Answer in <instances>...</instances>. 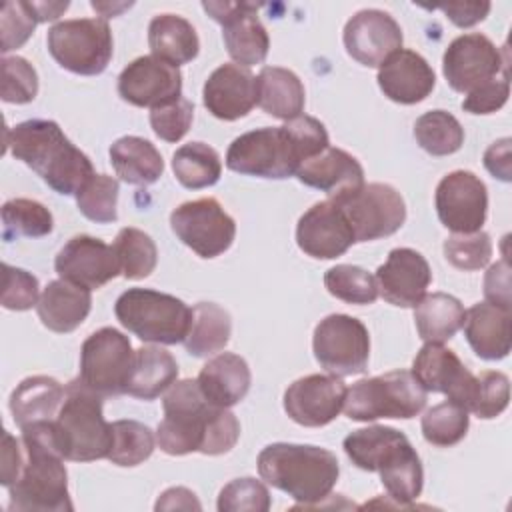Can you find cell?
I'll return each mask as SVG.
<instances>
[{"label":"cell","instance_id":"1","mask_svg":"<svg viewBox=\"0 0 512 512\" xmlns=\"http://www.w3.org/2000/svg\"><path fill=\"white\" fill-rule=\"evenodd\" d=\"M162 408L164 418L156 428V444L170 456L226 454L240 438L238 418L228 408L210 404L196 380L174 382L162 398Z\"/></svg>","mask_w":512,"mask_h":512},{"label":"cell","instance_id":"2","mask_svg":"<svg viewBox=\"0 0 512 512\" xmlns=\"http://www.w3.org/2000/svg\"><path fill=\"white\" fill-rule=\"evenodd\" d=\"M328 142L324 124L300 114L284 126H266L234 138L226 152V166L238 174L282 180L326 150Z\"/></svg>","mask_w":512,"mask_h":512},{"label":"cell","instance_id":"3","mask_svg":"<svg viewBox=\"0 0 512 512\" xmlns=\"http://www.w3.org/2000/svg\"><path fill=\"white\" fill-rule=\"evenodd\" d=\"M4 148L62 196H76L96 174L90 158L64 136L54 120L32 118L6 128Z\"/></svg>","mask_w":512,"mask_h":512},{"label":"cell","instance_id":"4","mask_svg":"<svg viewBox=\"0 0 512 512\" xmlns=\"http://www.w3.org/2000/svg\"><path fill=\"white\" fill-rule=\"evenodd\" d=\"M342 446L356 468L380 474L394 508H410L420 496L424 470L404 432L392 426H368L350 432Z\"/></svg>","mask_w":512,"mask_h":512},{"label":"cell","instance_id":"5","mask_svg":"<svg viewBox=\"0 0 512 512\" xmlns=\"http://www.w3.org/2000/svg\"><path fill=\"white\" fill-rule=\"evenodd\" d=\"M24 466L18 480L8 488L12 512H70L68 472L52 438V422L20 428Z\"/></svg>","mask_w":512,"mask_h":512},{"label":"cell","instance_id":"6","mask_svg":"<svg viewBox=\"0 0 512 512\" xmlns=\"http://www.w3.org/2000/svg\"><path fill=\"white\" fill-rule=\"evenodd\" d=\"M260 478L286 492L298 504L294 508H316L338 482L340 466L334 452L312 444L274 442L258 454Z\"/></svg>","mask_w":512,"mask_h":512},{"label":"cell","instance_id":"7","mask_svg":"<svg viewBox=\"0 0 512 512\" xmlns=\"http://www.w3.org/2000/svg\"><path fill=\"white\" fill-rule=\"evenodd\" d=\"M52 438L64 460L92 462L108 458L112 424L104 420L102 396L78 378L66 384V398L52 420Z\"/></svg>","mask_w":512,"mask_h":512},{"label":"cell","instance_id":"8","mask_svg":"<svg viewBox=\"0 0 512 512\" xmlns=\"http://www.w3.org/2000/svg\"><path fill=\"white\" fill-rule=\"evenodd\" d=\"M118 322L144 342H184L192 326V308L172 294L150 288H128L114 304Z\"/></svg>","mask_w":512,"mask_h":512},{"label":"cell","instance_id":"9","mask_svg":"<svg viewBox=\"0 0 512 512\" xmlns=\"http://www.w3.org/2000/svg\"><path fill=\"white\" fill-rule=\"evenodd\" d=\"M426 406V390L410 370H392L364 378L346 392L344 412L350 420L372 422L378 418H414Z\"/></svg>","mask_w":512,"mask_h":512},{"label":"cell","instance_id":"10","mask_svg":"<svg viewBox=\"0 0 512 512\" xmlns=\"http://www.w3.org/2000/svg\"><path fill=\"white\" fill-rule=\"evenodd\" d=\"M46 44L64 70L80 76L102 74L114 52L112 32L104 18L62 20L48 30Z\"/></svg>","mask_w":512,"mask_h":512},{"label":"cell","instance_id":"11","mask_svg":"<svg viewBox=\"0 0 512 512\" xmlns=\"http://www.w3.org/2000/svg\"><path fill=\"white\" fill-rule=\"evenodd\" d=\"M134 354L128 336L104 326L82 342L78 380L102 398L126 394Z\"/></svg>","mask_w":512,"mask_h":512},{"label":"cell","instance_id":"12","mask_svg":"<svg viewBox=\"0 0 512 512\" xmlns=\"http://www.w3.org/2000/svg\"><path fill=\"white\" fill-rule=\"evenodd\" d=\"M312 350L316 362L332 376L362 374L370 358V334L358 318L330 314L316 324Z\"/></svg>","mask_w":512,"mask_h":512},{"label":"cell","instance_id":"13","mask_svg":"<svg viewBox=\"0 0 512 512\" xmlns=\"http://www.w3.org/2000/svg\"><path fill=\"white\" fill-rule=\"evenodd\" d=\"M172 232L200 258H216L226 252L236 236L234 218L216 198H198L180 204L170 214Z\"/></svg>","mask_w":512,"mask_h":512},{"label":"cell","instance_id":"14","mask_svg":"<svg viewBox=\"0 0 512 512\" xmlns=\"http://www.w3.org/2000/svg\"><path fill=\"white\" fill-rule=\"evenodd\" d=\"M334 202L346 214L356 242L386 238L400 230L406 220L404 198L390 184H364L356 192L336 198Z\"/></svg>","mask_w":512,"mask_h":512},{"label":"cell","instance_id":"15","mask_svg":"<svg viewBox=\"0 0 512 512\" xmlns=\"http://www.w3.org/2000/svg\"><path fill=\"white\" fill-rule=\"evenodd\" d=\"M442 72L452 90L468 94L498 74H506L508 58L488 36L470 32L448 44L442 56Z\"/></svg>","mask_w":512,"mask_h":512},{"label":"cell","instance_id":"16","mask_svg":"<svg viewBox=\"0 0 512 512\" xmlns=\"http://www.w3.org/2000/svg\"><path fill=\"white\" fill-rule=\"evenodd\" d=\"M436 214L454 234L478 232L488 214L486 184L468 170L448 172L436 186Z\"/></svg>","mask_w":512,"mask_h":512},{"label":"cell","instance_id":"17","mask_svg":"<svg viewBox=\"0 0 512 512\" xmlns=\"http://www.w3.org/2000/svg\"><path fill=\"white\" fill-rule=\"evenodd\" d=\"M208 16L222 26L224 46L238 66L262 64L268 56L270 38L248 2H202Z\"/></svg>","mask_w":512,"mask_h":512},{"label":"cell","instance_id":"18","mask_svg":"<svg viewBox=\"0 0 512 512\" xmlns=\"http://www.w3.org/2000/svg\"><path fill=\"white\" fill-rule=\"evenodd\" d=\"M118 94L138 108H158L182 98V74L154 54L132 60L118 76Z\"/></svg>","mask_w":512,"mask_h":512},{"label":"cell","instance_id":"19","mask_svg":"<svg viewBox=\"0 0 512 512\" xmlns=\"http://www.w3.org/2000/svg\"><path fill=\"white\" fill-rule=\"evenodd\" d=\"M346 384L332 374H308L294 380L284 392V410L300 426L320 428L330 424L346 400Z\"/></svg>","mask_w":512,"mask_h":512},{"label":"cell","instance_id":"20","mask_svg":"<svg viewBox=\"0 0 512 512\" xmlns=\"http://www.w3.org/2000/svg\"><path fill=\"white\" fill-rule=\"evenodd\" d=\"M412 374L426 392H440L470 412L476 376L446 346L426 342L412 362Z\"/></svg>","mask_w":512,"mask_h":512},{"label":"cell","instance_id":"21","mask_svg":"<svg viewBox=\"0 0 512 512\" xmlns=\"http://www.w3.org/2000/svg\"><path fill=\"white\" fill-rule=\"evenodd\" d=\"M354 242V232L346 214L330 198L310 206L296 224L298 248L316 260L338 258Z\"/></svg>","mask_w":512,"mask_h":512},{"label":"cell","instance_id":"22","mask_svg":"<svg viewBox=\"0 0 512 512\" xmlns=\"http://www.w3.org/2000/svg\"><path fill=\"white\" fill-rule=\"evenodd\" d=\"M344 48L358 64L376 68L402 48V28L384 10L368 8L356 12L344 26Z\"/></svg>","mask_w":512,"mask_h":512},{"label":"cell","instance_id":"23","mask_svg":"<svg viewBox=\"0 0 512 512\" xmlns=\"http://www.w3.org/2000/svg\"><path fill=\"white\" fill-rule=\"evenodd\" d=\"M54 268L62 280L84 286L88 290L102 288L106 282L120 274L114 248L88 234L70 238L56 254Z\"/></svg>","mask_w":512,"mask_h":512},{"label":"cell","instance_id":"24","mask_svg":"<svg viewBox=\"0 0 512 512\" xmlns=\"http://www.w3.org/2000/svg\"><path fill=\"white\" fill-rule=\"evenodd\" d=\"M378 294L392 306L412 308L424 296L432 282L426 258L412 248L390 250L386 262L376 270Z\"/></svg>","mask_w":512,"mask_h":512},{"label":"cell","instance_id":"25","mask_svg":"<svg viewBox=\"0 0 512 512\" xmlns=\"http://www.w3.org/2000/svg\"><path fill=\"white\" fill-rule=\"evenodd\" d=\"M202 100L218 120L234 122L244 118L258 104L256 76L244 66L222 64L206 78Z\"/></svg>","mask_w":512,"mask_h":512},{"label":"cell","instance_id":"26","mask_svg":"<svg viewBox=\"0 0 512 512\" xmlns=\"http://www.w3.org/2000/svg\"><path fill=\"white\" fill-rule=\"evenodd\" d=\"M376 80L388 100L406 106L426 100L436 86V74L426 58L406 48L396 50L378 66Z\"/></svg>","mask_w":512,"mask_h":512},{"label":"cell","instance_id":"27","mask_svg":"<svg viewBox=\"0 0 512 512\" xmlns=\"http://www.w3.org/2000/svg\"><path fill=\"white\" fill-rule=\"evenodd\" d=\"M296 176L302 184L328 194L332 200L344 198L364 186V170L360 162L346 150L332 146L302 162Z\"/></svg>","mask_w":512,"mask_h":512},{"label":"cell","instance_id":"28","mask_svg":"<svg viewBox=\"0 0 512 512\" xmlns=\"http://www.w3.org/2000/svg\"><path fill=\"white\" fill-rule=\"evenodd\" d=\"M90 308V290L62 278L48 282L36 304L40 322L58 334L76 330L90 314Z\"/></svg>","mask_w":512,"mask_h":512},{"label":"cell","instance_id":"29","mask_svg":"<svg viewBox=\"0 0 512 512\" xmlns=\"http://www.w3.org/2000/svg\"><path fill=\"white\" fill-rule=\"evenodd\" d=\"M196 382L210 404L230 408L248 394L252 374L242 356L222 352L202 366Z\"/></svg>","mask_w":512,"mask_h":512},{"label":"cell","instance_id":"30","mask_svg":"<svg viewBox=\"0 0 512 512\" xmlns=\"http://www.w3.org/2000/svg\"><path fill=\"white\" fill-rule=\"evenodd\" d=\"M464 336L482 360H502L510 352V310L490 302H476L466 310Z\"/></svg>","mask_w":512,"mask_h":512},{"label":"cell","instance_id":"31","mask_svg":"<svg viewBox=\"0 0 512 512\" xmlns=\"http://www.w3.org/2000/svg\"><path fill=\"white\" fill-rule=\"evenodd\" d=\"M66 398V386L52 376H28L10 394L14 422L24 428L38 422H52Z\"/></svg>","mask_w":512,"mask_h":512},{"label":"cell","instance_id":"32","mask_svg":"<svg viewBox=\"0 0 512 512\" xmlns=\"http://www.w3.org/2000/svg\"><path fill=\"white\" fill-rule=\"evenodd\" d=\"M148 46L156 58L180 66L198 56L200 40L186 18L178 14H158L148 26Z\"/></svg>","mask_w":512,"mask_h":512},{"label":"cell","instance_id":"33","mask_svg":"<svg viewBox=\"0 0 512 512\" xmlns=\"http://www.w3.org/2000/svg\"><path fill=\"white\" fill-rule=\"evenodd\" d=\"M110 164L120 180L132 186H150L164 172L156 146L140 136H122L110 146Z\"/></svg>","mask_w":512,"mask_h":512},{"label":"cell","instance_id":"34","mask_svg":"<svg viewBox=\"0 0 512 512\" xmlns=\"http://www.w3.org/2000/svg\"><path fill=\"white\" fill-rule=\"evenodd\" d=\"M258 106L280 120H292L304 110V84L288 68L264 66L256 78Z\"/></svg>","mask_w":512,"mask_h":512},{"label":"cell","instance_id":"35","mask_svg":"<svg viewBox=\"0 0 512 512\" xmlns=\"http://www.w3.org/2000/svg\"><path fill=\"white\" fill-rule=\"evenodd\" d=\"M178 378L174 356L158 346H142L134 354V366L126 384V394L140 400H154Z\"/></svg>","mask_w":512,"mask_h":512},{"label":"cell","instance_id":"36","mask_svg":"<svg viewBox=\"0 0 512 512\" xmlns=\"http://www.w3.org/2000/svg\"><path fill=\"white\" fill-rule=\"evenodd\" d=\"M414 308L416 330L424 342L442 344L464 326L466 310L462 302L450 294L432 292Z\"/></svg>","mask_w":512,"mask_h":512},{"label":"cell","instance_id":"37","mask_svg":"<svg viewBox=\"0 0 512 512\" xmlns=\"http://www.w3.org/2000/svg\"><path fill=\"white\" fill-rule=\"evenodd\" d=\"M232 334L230 314L214 302H198L192 308V326L184 340L186 352L206 358L226 348Z\"/></svg>","mask_w":512,"mask_h":512},{"label":"cell","instance_id":"38","mask_svg":"<svg viewBox=\"0 0 512 512\" xmlns=\"http://www.w3.org/2000/svg\"><path fill=\"white\" fill-rule=\"evenodd\" d=\"M172 172L184 188L200 190L214 186L220 180L222 162L212 146L204 142H190L174 152Z\"/></svg>","mask_w":512,"mask_h":512},{"label":"cell","instance_id":"39","mask_svg":"<svg viewBox=\"0 0 512 512\" xmlns=\"http://www.w3.org/2000/svg\"><path fill=\"white\" fill-rule=\"evenodd\" d=\"M414 138L424 152L448 156L462 148L464 128L450 112L430 110L414 122Z\"/></svg>","mask_w":512,"mask_h":512},{"label":"cell","instance_id":"40","mask_svg":"<svg viewBox=\"0 0 512 512\" xmlns=\"http://www.w3.org/2000/svg\"><path fill=\"white\" fill-rule=\"evenodd\" d=\"M114 254L120 264V272L128 280H142L150 276L158 262V250L154 240L138 228H122L114 238Z\"/></svg>","mask_w":512,"mask_h":512},{"label":"cell","instance_id":"41","mask_svg":"<svg viewBox=\"0 0 512 512\" xmlns=\"http://www.w3.org/2000/svg\"><path fill=\"white\" fill-rule=\"evenodd\" d=\"M54 218L50 210L30 198H12L2 206V238L14 240L20 236L40 238L50 234Z\"/></svg>","mask_w":512,"mask_h":512},{"label":"cell","instance_id":"42","mask_svg":"<svg viewBox=\"0 0 512 512\" xmlns=\"http://www.w3.org/2000/svg\"><path fill=\"white\" fill-rule=\"evenodd\" d=\"M154 432L136 420H116L112 422V448L108 460L116 466H138L150 458L154 452Z\"/></svg>","mask_w":512,"mask_h":512},{"label":"cell","instance_id":"43","mask_svg":"<svg viewBox=\"0 0 512 512\" xmlns=\"http://www.w3.org/2000/svg\"><path fill=\"white\" fill-rule=\"evenodd\" d=\"M468 424H470L468 410L446 400L424 412L420 428L428 444L446 448V446L458 444L466 436Z\"/></svg>","mask_w":512,"mask_h":512},{"label":"cell","instance_id":"44","mask_svg":"<svg viewBox=\"0 0 512 512\" xmlns=\"http://www.w3.org/2000/svg\"><path fill=\"white\" fill-rule=\"evenodd\" d=\"M326 290L348 304H372L378 298L376 278L360 266L336 264L324 274Z\"/></svg>","mask_w":512,"mask_h":512},{"label":"cell","instance_id":"45","mask_svg":"<svg viewBox=\"0 0 512 512\" xmlns=\"http://www.w3.org/2000/svg\"><path fill=\"white\" fill-rule=\"evenodd\" d=\"M118 180L108 174H94L78 192V210L96 224H110L118 218Z\"/></svg>","mask_w":512,"mask_h":512},{"label":"cell","instance_id":"46","mask_svg":"<svg viewBox=\"0 0 512 512\" xmlns=\"http://www.w3.org/2000/svg\"><path fill=\"white\" fill-rule=\"evenodd\" d=\"M444 256L458 270H480L490 262L492 256V240L486 232H470V234H452L444 240Z\"/></svg>","mask_w":512,"mask_h":512},{"label":"cell","instance_id":"47","mask_svg":"<svg viewBox=\"0 0 512 512\" xmlns=\"http://www.w3.org/2000/svg\"><path fill=\"white\" fill-rule=\"evenodd\" d=\"M510 400V380L496 370H484L476 376V388L470 404V412L478 418L490 420L500 416Z\"/></svg>","mask_w":512,"mask_h":512},{"label":"cell","instance_id":"48","mask_svg":"<svg viewBox=\"0 0 512 512\" xmlns=\"http://www.w3.org/2000/svg\"><path fill=\"white\" fill-rule=\"evenodd\" d=\"M268 488L256 478H236L228 482L218 494L220 512H268L270 510Z\"/></svg>","mask_w":512,"mask_h":512},{"label":"cell","instance_id":"49","mask_svg":"<svg viewBox=\"0 0 512 512\" xmlns=\"http://www.w3.org/2000/svg\"><path fill=\"white\" fill-rule=\"evenodd\" d=\"M2 100L8 104H28L38 94V74L22 56L2 58Z\"/></svg>","mask_w":512,"mask_h":512},{"label":"cell","instance_id":"50","mask_svg":"<svg viewBox=\"0 0 512 512\" xmlns=\"http://www.w3.org/2000/svg\"><path fill=\"white\" fill-rule=\"evenodd\" d=\"M194 118V104L186 98H178L170 104L150 110V126L154 134L164 142H178L190 130Z\"/></svg>","mask_w":512,"mask_h":512},{"label":"cell","instance_id":"51","mask_svg":"<svg viewBox=\"0 0 512 512\" xmlns=\"http://www.w3.org/2000/svg\"><path fill=\"white\" fill-rule=\"evenodd\" d=\"M2 306L6 310H30L38 304V278L10 264L2 266Z\"/></svg>","mask_w":512,"mask_h":512},{"label":"cell","instance_id":"52","mask_svg":"<svg viewBox=\"0 0 512 512\" xmlns=\"http://www.w3.org/2000/svg\"><path fill=\"white\" fill-rule=\"evenodd\" d=\"M36 18L28 6V2H6L2 6L0 16V32H2V54L20 48L34 32Z\"/></svg>","mask_w":512,"mask_h":512},{"label":"cell","instance_id":"53","mask_svg":"<svg viewBox=\"0 0 512 512\" xmlns=\"http://www.w3.org/2000/svg\"><path fill=\"white\" fill-rule=\"evenodd\" d=\"M508 96H510V80L506 72L470 90L462 100V108L470 114H492L506 104Z\"/></svg>","mask_w":512,"mask_h":512},{"label":"cell","instance_id":"54","mask_svg":"<svg viewBox=\"0 0 512 512\" xmlns=\"http://www.w3.org/2000/svg\"><path fill=\"white\" fill-rule=\"evenodd\" d=\"M24 444H22V438H14L8 430L2 432V456H0V482L2 486L10 488L20 472H22V466H24Z\"/></svg>","mask_w":512,"mask_h":512},{"label":"cell","instance_id":"55","mask_svg":"<svg viewBox=\"0 0 512 512\" xmlns=\"http://www.w3.org/2000/svg\"><path fill=\"white\" fill-rule=\"evenodd\" d=\"M484 296L490 304L510 310V268L506 258L488 268L484 276Z\"/></svg>","mask_w":512,"mask_h":512},{"label":"cell","instance_id":"56","mask_svg":"<svg viewBox=\"0 0 512 512\" xmlns=\"http://www.w3.org/2000/svg\"><path fill=\"white\" fill-rule=\"evenodd\" d=\"M446 14V18L458 28H470L482 22L490 12V2H452L434 6Z\"/></svg>","mask_w":512,"mask_h":512},{"label":"cell","instance_id":"57","mask_svg":"<svg viewBox=\"0 0 512 512\" xmlns=\"http://www.w3.org/2000/svg\"><path fill=\"white\" fill-rule=\"evenodd\" d=\"M484 166L486 170L494 176L500 178L502 182L512 180V162H510V138H502L488 146L484 152Z\"/></svg>","mask_w":512,"mask_h":512},{"label":"cell","instance_id":"58","mask_svg":"<svg viewBox=\"0 0 512 512\" xmlns=\"http://www.w3.org/2000/svg\"><path fill=\"white\" fill-rule=\"evenodd\" d=\"M156 510H200V502L196 494L184 486H174L168 488L160 494V498L154 504Z\"/></svg>","mask_w":512,"mask_h":512},{"label":"cell","instance_id":"59","mask_svg":"<svg viewBox=\"0 0 512 512\" xmlns=\"http://www.w3.org/2000/svg\"><path fill=\"white\" fill-rule=\"evenodd\" d=\"M36 22H52L56 20L66 8L70 6L66 0L64 2H28Z\"/></svg>","mask_w":512,"mask_h":512}]
</instances>
